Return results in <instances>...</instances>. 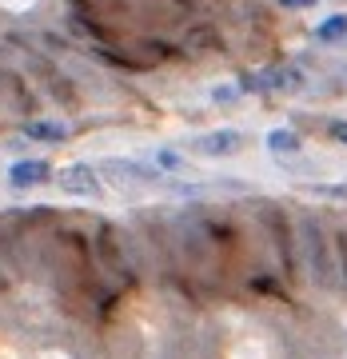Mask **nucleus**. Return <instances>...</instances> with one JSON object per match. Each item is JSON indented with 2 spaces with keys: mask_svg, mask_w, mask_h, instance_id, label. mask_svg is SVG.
<instances>
[{
  "mask_svg": "<svg viewBox=\"0 0 347 359\" xmlns=\"http://www.w3.org/2000/svg\"><path fill=\"white\" fill-rule=\"evenodd\" d=\"M299 148H304L299 132H292V128H271L268 132V152L271 156H296Z\"/></svg>",
  "mask_w": 347,
  "mask_h": 359,
  "instance_id": "7",
  "label": "nucleus"
},
{
  "mask_svg": "<svg viewBox=\"0 0 347 359\" xmlns=\"http://www.w3.org/2000/svg\"><path fill=\"white\" fill-rule=\"evenodd\" d=\"M327 136H332L335 144H343V148H347V120H332V124H327Z\"/></svg>",
  "mask_w": 347,
  "mask_h": 359,
  "instance_id": "9",
  "label": "nucleus"
},
{
  "mask_svg": "<svg viewBox=\"0 0 347 359\" xmlns=\"http://www.w3.org/2000/svg\"><path fill=\"white\" fill-rule=\"evenodd\" d=\"M283 8H292V13H308V8H315L320 0H280Z\"/></svg>",
  "mask_w": 347,
  "mask_h": 359,
  "instance_id": "11",
  "label": "nucleus"
},
{
  "mask_svg": "<svg viewBox=\"0 0 347 359\" xmlns=\"http://www.w3.org/2000/svg\"><path fill=\"white\" fill-rule=\"evenodd\" d=\"M240 92H244V88H216V92H212V96H216L219 104H224V100L231 104V100H240Z\"/></svg>",
  "mask_w": 347,
  "mask_h": 359,
  "instance_id": "12",
  "label": "nucleus"
},
{
  "mask_svg": "<svg viewBox=\"0 0 347 359\" xmlns=\"http://www.w3.org/2000/svg\"><path fill=\"white\" fill-rule=\"evenodd\" d=\"M48 180H52L48 160H16L8 168V184L13 188H36V184H48Z\"/></svg>",
  "mask_w": 347,
  "mask_h": 359,
  "instance_id": "5",
  "label": "nucleus"
},
{
  "mask_svg": "<svg viewBox=\"0 0 347 359\" xmlns=\"http://www.w3.org/2000/svg\"><path fill=\"white\" fill-rule=\"evenodd\" d=\"M299 248H304V259H308V271L311 280L332 287L335 283V259H332V248H327V236H323L320 219L315 216H299Z\"/></svg>",
  "mask_w": 347,
  "mask_h": 359,
  "instance_id": "1",
  "label": "nucleus"
},
{
  "mask_svg": "<svg viewBox=\"0 0 347 359\" xmlns=\"http://www.w3.org/2000/svg\"><path fill=\"white\" fill-rule=\"evenodd\" d=\"M25 136L28 140H44V144H64L68 140V124H60V120H28Z\"/></svg>",
  "mask_w": 347,
  "mask_h": 359,
  "instance_id": "6",
  "label": "nucleus"
},
{
  "mask_svg": "<svg viewBox=\"0 0 347 359\" xmlns=\"http://www.w3.org/2000/svg\"><path fill=\"white\" fill-rule=\"evenodd\" d=\"M56 184H60L68 196H84V200H96V196L104 192L100 172H96L92 164H68L64 172H60V180H56Z\"/></svg>",
  "mask_w": 347,
  "mask_h": 359,
  "instance_id": "4",
  "label": "nucleus"
},
{
  "mask_svg": "<svg viewBox=\"0 0 347 359\" xmlns=\"http://www.w3.org/2000/svg\"><path fill=\"white\" fill-rule=\"evenodd\" d=\"M192 152L204 156V160H224V156H236L244 152V136L236 128H216V132H204L192 140Z\"/></svg>",
  "mask_w": 347,
  "mask_h": 359,
  "instance_id": "3",
  "label": "nucleus"
},
{
  "mask_svg": "<svg viewBox=\"0 0 347 359\" xmlns=\"http://www.w3.org/2000/svg\"><path fill=\"white\" fill-rule=\"evenodd\" d=\"M96 172H100V180H112L120 188H156V184H164V172H156L140 160H100Z\"/></svg>",
  "mask_w": 347,
  "mask_h": 359,
  "instance_id": "2",
  "label": "nucleus"
},
{
  "mask_svg": "<svg viewBox=\"0 0 347 359\" xmlns=\"http://www.w3.org/2000/svg\"><path fill=\"white\" fill-rule=\"evenodd\" d=\"M156 164H160V168H168V172H176V168H180L184 160H180L176 152H164V148H160V152H156Z\"/></svg>",
  "mask_w": 347,
  "mask_h": 359,
  "instance_id": "10",
  "label": "nucleus"
},
{
  "mask_svg": "<svg viewBox=\"0 0 347 359\" xmlns=\"http://www.w3.org/2000/svg\"><path fill=\"white\" fill-rule=\"evenodd\" d=\"M315 40H323V44H339V40H347V13L323 16L320 25H315Z\"/></svg>",
  "mask_w": 347,
  "mask_h": 359,
  "instance_id": "8",
  "label": "nucleus"
}]
</instances>
